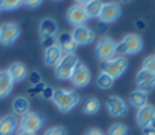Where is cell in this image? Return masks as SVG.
<instances>
[{
	"label": "cell",
	"instance_id": "obj_25",
	"mask_svg": "<svg viewBox=\"0 0 155 135\" xmlns=\"http://www.w3.org/2000/svg\"><path fill=\"white\" fill-rule=\"evenodd\" d=\"M113 83H114V78H112L109 74L104 73V71L99 73L98 78H97V85H98V87H101V89H110V87L113 86Z\"/></svg>",
	"mask_w": 155,
	"mask_h": 135
},
{
	"label": "cell",
	"instance_id": "obj_13",
	"mask_svg": "<svg viewBox=\"0 0 155 135\" xmlns=\"http://www.w3.org/2000/svg\"><path fill=\"white\" fill-rule=\"evenodd\" d=\"M72 38L75 41L76 45H88L94 41V32L90 29L88 26H79V27H74L72 30Z\"/></svg>",
	"mask_w": 155,
	"mask_h": 135
},
{
	"label": "cell",
	"instance_id": "obj_33",
	"mask_svg": "<svg viewBox=\"0 0 155 135\" xmlns=\"http://www.w3.org/2000/svg\"><path fill=\"white\" fill-rule=\"evenodd\" d=\"M84 135H105L99 128H90Z\"/></svg>",
	"mask_w": 155,
	"mask_h": 135
},
{
	"label": "cell",
	"instance_id": "obj_30",
	"mask_svg": "<svg viewBox=\"0 0 155 135\" xmlns=\"http://www.w3.org/2000/svg\"><path fill=\"white\" fill-rule=\"evenodd\" d=\"M53 93H54V90L52 89L51 86H45L42 90V93H41V96H42L44 98H52L53 97Z\"/></svg>",
	"mask_w": 155,
	"mask_h": 135
},
{
	"label": "cell",
	"instance_id": "obj_23",
	"mask_svg": "<svg viewBox=\"0 0 155 135\" xmlns=\"http://www.w3.org/2000/svg\"><path fill=\"white\" fill-rule=\"evenodd\" d=\"M102 4H104V3L94 0V2H86V3H83L82 5H83V8H84L86 14H87V18L88 19H90V18L93 19V18H98V16H99Z\"/></svg>",
	"mask_w": 155,
	"mask_h": 135
},
{
	"label": "cell",
	"instance_id": "obj_9",
	"mask_svg": "<svg viewBox=\"0 0 155 135\" xmlns=\"http://www.w3.org/2000/svg\"><path fill=\"white\" fill-rule=\"evenodd\" d=\"M67 21L70 22V25H72L74 27H79V26H84L86 22L88 21L87 14H86L84 8L80 3L74 4L68 8L67 11Z\"/></svg>",
	"mask_w": 155,
	"mask_h": 135
},
{
	"label": "cell",
	"instance_id": "obj_4",
	"mask_svg": "<svg viewBox=\"0 0 155 135\" xmlns=\"http://www.w3.org/2000/svg\"><path fill=\"white\" fill-rule=\"evenodd\" d=\"M117 53V42L110 37H101L95 45V55L102 63L110 60Z\"/></svg>",
	"mask_w": 155,
	"mask_h": 135
},
{
	"label": "cell",
	"instance_id": "obj_15",
	"mask_svg": "<svg viewBox=\"0 0 155 135\" xmlns=\"http://www.w3.org/2000/svg\"><path fill=\"white\" fill-rule=\"evenodd\" d=\"M18 127L19 122L14 113H8L0 117V135H14Z\"/></svg>",
	"mask_w": 155,
	"mask_h": 135
},
{
	"label": "cell",
	"instance_id": "obj_14",
	"mask_svg": "<svg viewBox=\"0 0 155 135\" xmlns=\"http://www.w3.org/2000/svg\"><path fill=\"white\" fill-rule=\"evenodd\" d=\"M136 85L137 90L148 93L155 87V74H151L144 70H139L136 74Z\"/></svg>",
	"mask_w": 155,
	"mask_h": 135
},
{
	"label": "cell",
	"instance_id": "obj_24",
	"mask_svg": "<svg viewBox=\"0 0 155 135\" xmlns=\"http://www.w3.org/2000/svg\"><path fill=\"white\" fill-rule=\"evenodd\" d=\"M101 108L99 100L95 97H88L87 100L83 103V112L86 115H95Z\"/></svg>",
	"mask_w": 155,
	"mask_h": 135
},
{
	"label": "cell",
	"instance_id": "obj_5",
	"mask_svg": "<svg viewBox=\"0 0 155 135\" xmlns=\"http://www.w3.org/2000/svg\"><path fill=\"white\" fill-rule=\"evenodd\" d=\"M44 116H41L37 112H29V113L23 115L21 117L19 122V130L21 131H27V133L35 134L37 131H40L44 126Z\"/></svg>",
	"mask_w": 155,
	"mask_h": 135
},
{
	"label": "cell",
	"instance_id": "obj_17",
	"mask_svg": "<svg viewBox=\"0 0 155 135\" xmlns=\"http://www.w3.org/2000/svg\"><path fill=\"white\" fill-rule=\"evenodd\" d=\"M63 55L64 53H63L61 48L57 44H54V45L45 49V52H44V62L49 67H56V64L61 60Z\"/></svg>",
	"mask_w": 155,
	"mask_h": 135
},
{
	"label": "cell",
	"instance_id": "obj_29",
	"mask_svg": "<svg viewBox=\"0 0 155 135\" xmlns=\"http://www.w3.org/2000/svg\"><path fill=\"white\" fill-rule=\"evenodd\" d=\"M44 135H65V128L56 126V127H51L44 133Z\"/></svg>",
	"mask_w": 155,
	"mask_h": 135
},
{
	"label": "cell",
	"instance_id": "obj_2",
	"mask_svg": "<svg viewBox=\"0 0 155 135\" xmlns=\"http://www.w3.org/2000/svg\"><path fill=\"white\" fill-rule=\"evenodd\" d=\"M79 63V59L76 57L75 53H68V55H63L61 60L56 64L54 67V75L57 79L60 81H67L71 78L74 70Z\"/></svg>",
	"mask_w": 155,
	"mask_h": 135
},
{
	"label": "cell",
	"instance_id": "obj_12",
	"mask_svg": "<svg viewBox=\"0 0 155 135\" xmlns=\"http://www.w3.org/2000/svg\"><path fill=\"white\" fill-rule=\"evenodd\" d=\"M121 15V7L117 3H104L98 18L104 23H112L117 21Z\"/></svg>",
	"mask_w": 155,
	"mask_h": 135
},
{
	"label": "cell",
	"instance_id": "obj_32",
	"mask_svg": "<svg viewBox=\"0 0 155 135\" xmlns=\"http://www.w3.org/2000/svg\"><path fill=\"white\" fill-rule=\"evenodd\" d=\"M30 79H31V83H33V85L41 83V78H40V75H38L37 73H33L31 76H30Z\"/></svg>",
	"mask_w": 155,
	"mask_h": 135
},
{
	"label": "cell",
	"instance_id": "obj_18",
	"mask_svg": "<svg viewBox=\"0 0 155 135\" xmlns=\"http://www.w3.org/2000/svg\"><path fill=\"white\" fill-rule=\"evenodd\" d=\"M38 32H40L41 40L56 37V33H57V23H56V21H54V19H52V18L42 19V21L40 22Z\"/></svg>",
	"mask_w": 155,
	"mask_h": 135
},
{
	"label": "cell",
	"instance_id": "obj_10",
	"mask_svg": "<svg viewBox=\"0 0 155 135\" xmlns=\"http://www.w3.org/2000/svg\"><path fill=\"white\" fill-rule=\"evenodd\" d=\"M136 123L142 128L155 127V106L147 104V105L137 109Z\"/></svg>",
	"mask_w": 155,
	"mask_h": 135
},
{
	"label": "cell",
	"instance_id": "obj_20",
	"mask_svg": "<svg viewBox=\"0 0 155 135\" xmlns=\"http://www.w3.org/2000/svg\"><path fill=\"white\" fill-rule=\"evenodd\" d=\"M12 112L14 115H19V116H23V115L29 113L30 112V100L26 96H18L12 100Z\"/></svg>",
	"mask_w": 155,
	"mask_h": 135
},
{
	"label": "cell",
	"instance_id": "obj_26",
	"mask_svg": "<svg viewBox=\"0 0 155 135\" xmlns=\"http://www.w3.org/2000/svg\"><path fill=\"white\" fill-rule=\"evenodd\" d=\"M22 4H23V2H21V0H2L0 2V10L12 11L19 8Z\"/></svg>",
	"mask_w": 155,
	"mask_h": 135
},
{
	"label": "cell",
	"instance_id": "obj_22",
	"mask_svg": "<svg viewBox=\"0 0 155 135\" xmlns=\"http://www.w3.org/2000/svg\"><path fill=\"white\" fill-rule=\"evenodd\" d=\"M147 101H148V94L142 92V90H134L129 94V103H131L132 106H135L137 109L147 105Z\"/></svg>",
	"mask_w": 155,
	"mask_h": 135
},
{
	"label": "cell",
	"instance_id": "obj_6",
	"mask_svg": "<svg viewBox=\"0 0 155 135\" xmlns=\"http://www.w3.org/2000/svg\"><path fill=\"white\" fill-rule=\"evenodd\" d=\"M127 68H128V62H127V59L123 56L113 57V59L106 60V62L102 63V71L109 74V75L114 79L123 75Z\"/></svg>",
	"mask_w": 155,
	"mask_h": 135
},
{
	"label": "cell",
	"instance_id": "obj_21",
	"mask_svg": "<svg viewBox=\"0 0 155 135\" xmlns=\"http://www.w3.org/2000/svg\"><path fill=\"white\" fill-rule=\"evenodd\" d=\"M14 87V81L7 70L0 71V100L8 97Z\"/></svg>",
	"mask_w": 155,
	"mask_h": 135
},
{
	"label": "cell",
	"instance_id": "obj_16",
	"mask_svg": "<svg viewBox=\"0 0 155 135\" xmlns=\"http://www.w3.org/2000/svg\"><path fill=\"white\" fill-rule=\"evenodd\" d=\"M56 44L61 48V51H63V53L64 55L74 53L75 49H76V46H78L75 44V41H74V38H72V34L68 33V32L60 33V34L57 35V38H56Z\"/></svg>",
	"mask_w": 155,
	"mask_h": 135
},
{
	"label": "cell",
	"instance_id": "obj_34",
	"mask_svg": "<svg viewBox=\"0 0 155 135\" xmlns=\"http://www.w3.org/2000/svg\"><path fill=\"white\" fill-rule=\"evenodd\" d=\"M143 135H155V127L143 128Z\"/></svg>",
	"mask_w": 155,
	"mask_h": 135
},
{
	"label": "cell",
	"instance_id": "obj_1",
	"mask_svg": "<svg viewBox=\"0 0 155 135\" xmlns=\"http://www.w3.org/2000/svg\"><path fill=\"white\" fill-rule=\"evenodd\" d=\"M53 100L54 105L59 108L61 112H70L74 109L79 103V96L74 90H67V89H57L53 93Z\"/></svg>",
	"mask_w": 155,
	"mask_h": 135
},
{
	"label": "cell",
	"instance_id": "obj_28",
	"mask_svg": "<svg viewBox=\"0 0 155 135\" xmlns=\"http://www.w3.org/2000/svg\"><path fill=\"white\" fill-rule=\"evenodd\" d=\"M142 70L148 71L151 74H155V55L154 56H147L143 62V67Z\"/></svg>",
	"mask_w": 155,
	"mask_h": 135
},
{
	"label": "cell",
	"instance_id": "obj_8",
	"mask_svg": "<svg viewBox=\"0 0 155 135\" xmlns=\"http://www.w3.org/2000/svg\"><path fill=\"white\" fill-rule=\"evenodd\" d=\"M71 83L75 87H86L91 81V73L87 68V66H84L83 63H78V66L74 70L72 75L70 78Z\"/></svg>",
	"mask_w": 155,
	"mask_h": 135
},
{
	"label": "cell",
	"instance_id": "obj_35",
	"mask_svg": "<svg viewBox=\"0 0 155 135\" xmlns=\"http://www.w3.org/2000/svg\"><path fill=\"white\" fill-rule=\"evenodd\" d=\"M18 135H35V134H33V133H27V131H21V130H19V131H18Z\"/></svg>",
	"mask_w": 155,
	"mask_h": 135
},
{
	"label": "cell",
	"instance_id": "obj_27",
	"mask_svg": "<svg viewBox=\"0 0 155 135\" xmlns=\"http://www.w3.org/2000/svg\"><path fill=\"white\" fill-rule=\"evenodd\" d=\"M128 127L123 123H116L107 131V135H128Z\"/></svg>",
	"mask_w": 155,
	"mask_h": 135
},
{
	"label": "cell",
	"instance_id": "obj_19",
	"mask_svg": "<svg viewBox=\"0 0 155 135\" xmlns=\"http://www.w3.org/2000/svg\"><path fill=\"white\" fill-rule=\"evenodd\" d=\"M7 71H8V74H10V76L12 78L14 83H15V82L25 81V79L29 76V70H27L26 66L21 62H14L12 64L8 67Z\"/></svg>",
	"mask_w": 155,
	"mask_h": 135
},
{
	"label": "cell",
	"instance_id": "obj_11",
	"mask_svg": "<svg viewBox=\"0 0 155 135\" xmlns=\"http://www.w3.org/2000/svg\"><path fill=\"white\" fill-rule=\"evenodd\" d=\"M106 109L110 116L113 117H123L128 112V105L127 103L118 96H112L106 101Z\"/></svg>",
	"mask_w": 155,
	"mask_h": 135
},
{
	"label": "cell",
	"instance_id": "obj_7",
	"mask_svg": "<svg viewBox=\"0 0 155 135\" xmlns=\"http://www.w3.org/2000/svg\"><path fill=\"white\" fill-rule=\"evenodd\" d=\"M19 35H21V27L14 22H7L0 26V44L2 45H11L18 40Z\"/></svg>",
	"mask_w": 155,
	"mask_h": 135
},
{
	"label": "cell",
	"instance_id": "obj_31",
	"mask_svg": "<svg viewBox=\"0 0 155 135\" xmlns=\"http://www.w3.org/2000/svg\"><path fill=\"white\" fill-rule=\"evenodd\" d=\"M23 4L26 5V7H29V8H35V7H38L40 4H42V2L41 0H25L23 2Z\"/></svg>",
	"mask_w": 155,
	"mask_h": 135
},
{
	"label": "cell",
	"instance_id": "obj_3",
	"mask_svg": "<svg viewBox=\"0 0 155 135\" xmlns=\"http://www.w3.org/2000/svg\"><path fill=\"white\" fill-rule=\"evenodd\" d=\"M143 48V40L137 34H128L117 42V53L121 56L139 53Z\"/></svg>",
	"mask_w": 155,
	"mask_h": 135
}]
</instances>
